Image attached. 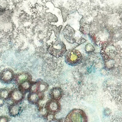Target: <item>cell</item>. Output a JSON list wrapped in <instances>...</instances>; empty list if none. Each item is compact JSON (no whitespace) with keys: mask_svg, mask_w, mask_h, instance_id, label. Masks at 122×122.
<instances>
[{"mask_svg":"<svg viewBox=\"0 0 122 122\" xmlns=\"http://www.w3.org/2000/svg\"><path fill=\"white\" fill-rule=\"evenodd\" d=\"M66 63L69 66H76L81 64L83 60V57L79 51L76 49H71L64 54Z\"/></svg>","mask_w":122,"mask_h":122,"instance_id":"obj_1","label":"cell"},{"mask_svg":"<svg viewBox=\"0 0 122 122\" xmlns=\"http://www.w3.org/2000/svg\"><path fill=\"white\" fill-rule=\"evenodd\" d=\"M66 122H88L86 114L83 110L74 108L71 110L65 118Z\"/></svg>","mask_w":122,"mask_h":122,"instance_id":"obj_2","label":"cell"},{"mask_svg":"<svg viewBox=\"0 0 122 122\" xmlns=\"http://www.w3.org/2000/svg\"><path fill=\"white\" fill-rule=\"evenodd\" d=\"M49 53L52 56L59 58L64 56L67 52L65 44L60 40H57L49 45L47 48Z\"/></svg>","mask_w":122,"mask_h":122,"instance_id":"obj_3","label":"cell"},{"mask_svg":"<svg viewBox=\"0 0 122 122\" xmlns=\"http://www.w3.org/2000/svg\"><path fill=\"white\" fill-rule=\"evenodd\" d=\"M15 73L12 69L7 68L0 72V82L3 84H11L14 82Z\"/></svg>","mask_w":122,"mask_h":122,"instance_id":"obj_4","label":"cell"},{"mask_svg":"<svg viewBox=\"0 0 122 122\" xmlns=\"http://www.w3.org/2000/svg\"><path fill=\"white\" fill-rule=\"evenodd\" d=\"M25 94H24L19 88H14L11 89L10 94V101L13 104H20L25 99Z\"/></svg>","mask_w":122,"mask_h":122,"instance_id":"obj_5","label":"cell"},{"mask_svg":"<svg viewBox=\"0 0 122 122\" xmlns=\"http://www.w3.org/2000/svg\"><path fill=\"white\" fill-rule=\"evenodd\" d=\"M44 107L48 112L56 114L59 113L61 110V104L60 101L51 100L46 101Z\"/></svg>","mask_w":122,"mask_h":122,"instance_id":"obj_6","label":"cell"},{"mask_svg":"<svg viewBox=\"0 0 122 122\" xmlns=\"http://www.w3.org/2000/svg\"><path fill=\"white\" fill-rule=\"evenodd\" d=\"M32 76L31 74L27 71H23L15 74L14 82L15 84L19 85L21 83L26 81H32Z\"/></svg>","mask_w":122,"mask_h":122,"instance_id":"obj_7","label":"cell"},{"mask_svg":"<svg viewBox=\"0 0 122 122\" xmlns=\"http://www.w3.org/2000/svg\"><path fill=\"white\" fill-rule=\"evenodd\" d=\"M75 30L69 25L66 26L65 28L63 30V35H64V38L69 43L73 44L76 42L75 39Z\"/></svg>","mask_w":122,"mask_h":122,"instance_id":"obj_8","label":"cell"},{"mask_svg":"<svg viewBox=\"0 0 122 122\" xmlns=\"http://www.w3.org/2000/svg\"><path fill=\"white\" fill-rule=\"evenodd\" d=\"M44 98V94L39 92H29L27 95V101L31 104H38Z\"/></svg>","mask_w":122,"mask_h":122,"instance_id":"obj_9","label":"cell"},{"mask_svg":"<svg viewBox=\"0 0 122 122\" xmlns=\"http://www.w3.org/2000/svg\"><path fill=\"white\" fill-rule=\"evenodd\" d=\"M63 95V91L62 89L59 87H55L50 90L49 96L51 100L60 101Z\"/></svg>","mask_w":122,"mask_h":122,"instance_id":"obj_10","label":"cell"},{"mask_svg":"<svg viewBox=\"0 0 122 122\" xmlns=\"http://www.w3.org/2000/svg\"><path fill=\"white\" fill-rule=\"evenodd\" d=\"M21 107L19 104H11L8 107V114L10 116L15 117L19 116L21 112Z\"/></svg>","mask_w":122,"mask_h":122,"instance_id":"obj_11","label":"cell"},{"mask_svg":"<svg viewBox=\"0 0 122 122\" xmlns=\"http://www.w3.org/2000/svg\"><path fill=\"white\" fill-rule=\"evenodd\" d=\"M32 83V81H26V82L21 83V84L18 85V88H19L24 94H26V93H27L28 92H29Z\"/></svg>","mask_w":122,"mask_h":122,"instance_id":"obj_12","label":"cell"},{"mask_svg":"<svg viewBox=\"0 0 122 122\" xmlns=\"http://www.w3.org/2000/svg\"><path fill=\"white\" fill-rule=\"evenodd\" d=\"M38 83V92L41 93V94H44L45 92L48 89L49 85L46 82L42 81V80H39L37 81Z\"/></svg>","mask_w":122,"mask_h":122,"instance_id":"obj_13","label":"cell"},{"mask_svg":"<svg viewBox=\"0 0 122 122\" xmlns=\"http://www.w3.org/2000/svg\"><path fill=\"white\" fill-rule=\"evenodd\" d=\"M10 92L11 89H10L8 88H1L0 89V98L4 101H7L9 99Z\"/></svg>","mask_w":122,"mask_h":122,"instance_id":"obj_14","label":"cell"},{"mask_svg":"<svg viewBox=\"0 0 122 122\" xmlns=\"http://www.w3.org/2000/svg\"><path fill=\"white\" fill-rule=\"evenodd\" d=\"M105 66L107 69H112L114 67L115 61L114 60L110 58H104Z\"/></svg>","mask_w":122,"mask_h":122,"instance_id":"obj_15","label":"cell"},{"mask_svg":"<svg viewBox=\"0 0 122 122\" xmlns=\"http://www.w3.org/2000/svg\"><path fill=\"white\" fill-rule=\"evenodd\" d=\"M44 119H45V120H46V121L49 122L54 121V120H56V114H54V113L48 112V113H46V115L45 116V117H44Z\"/></svg>","mask_w":122,"mask_h":122,"instance_id":"obj_16","label":"cell"},{"mask_svg":"<svg viewBox=\"0 0 122 122\" xmlns=\"http://www.w3.org/2000/svg\"><path fill=\"white\" fill-rule=\"evenodd\" d=\"M85 52L87 54H90L94 52V51H95V48H94V46L92 44H88L86 45L85 47Z\"/></svg>","mask_w":122,"mask_h":122,"instance_id":"obj_17","label":"cell"},{"mask_svg":"<svg viewBox=\"0 0 122 122\" xmlns=\"http://www.w3.org/2000/svg\"><path fill=\"white\" fill-rule=\"evenodd\" d=\"M38 83L37 82H32L31 85L30 89L29 92H38Z\"/></svg>","mask_w":122,"mask_h":122,"instance_id":"obj_18","label":"cell"},{"mask_svg":"<svg viewBox=\"0 0 122 122\" xmlns=\"http://www.w3.org/2000/svg\"><path fill=\"white\" fill-rule=\"evenodd\" d=\"M10 118L7 116H0V122H9Z\"/></svg>","mask_w":122,"mask_h":122,"instance_id":"obj_19","label":"cell"},{"mask_svg":"<svg viewBox=\"0 0 122 122\" xmlns=\"http://www.w3.org/2000/svg\"><path fill=\"white\" fill-rule=\"evenodd\" d=\"M5 101H4V100L0 98V107H2L5 104Z\"/></svg>","mask_w":122,"mask_h":122,"instance_id":"obj_20","label":"cell"},{"mask_svg":"<svg viewBox=\"0 0 122 122\" xmlns=\"http://www.w3.org/2000/svg\"><path fill=\"white\" fill-rule=\"evenodd\" d=\"M58 122H66L65 119H64V118H62V119H59V120H58Z\"/></svg>","mask_w":122,"mask_h":122,"instance_id":"obj_21","label":"cell"}]
</instances>
